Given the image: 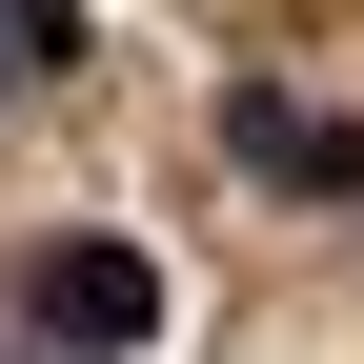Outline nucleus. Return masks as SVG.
Segmentation results:
<instances>
[{"label":"nucleus","instance_id":"2","mask_svg":"<svg viewBox=\"0 0 364 364\" xmlns=\"http://www.w3.org/2000/svg\"><path fill=\"white\" fill-rule=\"evenodd\" d=\"M223 142H243L263 182H364V122H304V102H263V81L223 102Z\"/></svg>","mask_w":364,"mask_h":364},{"label":"nucleus","instance_id":"1","mask_svg":"<svg viewBox=\"0 0 364 364\" xmlns=\"http://www.w3.org/2000/svg\"><path fill=\"white\" fill-rule=\"evenodd\" d=\"M21 304H41V344H142V324H162V263H142V243H41Z\"/></svg>","mask_w":364,"mask_h":364}]
</instances>
